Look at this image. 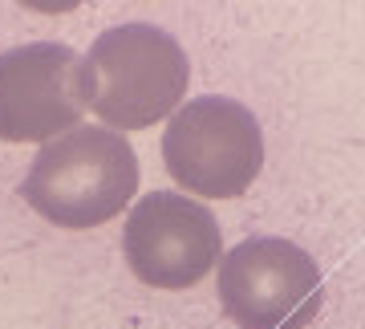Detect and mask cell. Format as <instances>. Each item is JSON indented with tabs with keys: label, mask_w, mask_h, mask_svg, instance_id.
Masks as SVG:
<instances>
[{
	"label": "cell",
	"mask_w": 365,
	"mask_h": 329,
	"mask_svg": "<svg viewBox=\"0 0 365 329\" xmlns=\"http://www.w3.org/2000/svg\"><path fill=\"white\" fill-rule=\"evenodd\" d=\"M81 106L106 131H146L170 118L187 98L191 61L167 29L130 21L106 29L81 57Z\"/></svg>",
	"instance_id": "obj_1"
},
{
	"label": "cell",
	"mask_w": 365,
	"mask_h": 329,
	"mask_svg": "<svg viewBox=\"0 0 365 329\" xmlns=\"http://www.w3.org/2000/svg\"><path fill=\"white\" fill-rule=\"evenodd\" d=\"M21 196L57 228H98L134 203L138 155L118 131L73 126L33 155Z\"/></svg>",
	"instance_id": "obj_2"
},
{
	"label": "cell",
	"mask_w": 365,
	"mask_h": 329,
	"mask_svg": "<svg viewBox=\"0 0 365 329\" xmlns=\"http://www.w3.org/2000/svg\"><path fill=\"white\" fill-rule=\"evenodd\" d=\"M170 179L203 199L244 196L264 167V134L248 106L223 93L182 102L163 131Z\"/></svg>",
	"instance_id": "obj_3"
},
{
	"label": "cell",
	"mask_w": 365,
	"mask_h": 329,
	"mask_svg": "<svg viewBox=\"0 0 365 329\" xmlns=\"http://www.w3.org/2000/svg\"><path fill=\"white\" fill-rule=\"evenodd\" d=\"M215 293L240 329H304L321 313L325 277L300 244L252 236L220 260Z\"/></svg>",
	"instance_id": "obj_4"
},
{
	"label": "cell",
	"mask_w": 365,
	"mask_h": 329,
	"mask_svg": "<svg viewBox=\"0 0 365 329\" xmlns=\"http://www.w3.org/2000/svg\"><path fill=\"white\" fill-rule=\"evenodd\" d=\"M130 273L150 289H191L223 256L220 220L207 203L175 191H146L122 228Z\"/></svg>",
	"instance_id": "obj_5"
},
{
	"label": "cell",
	"mask_w": 365,
	"mask_h": 329,
	"mask_svg": "<svg viewBox=\"0 0 365 329\" xmlns=\"http://www.w3.org/2000/svg\"><path fill=\"white\" fill-rule=\"evenodd\" d=\"M81 57L61 41H33L0 53V138L53 143L81 126Z\"/></svg>",
	"instance_id": "obj_6"
}]
</instances>
